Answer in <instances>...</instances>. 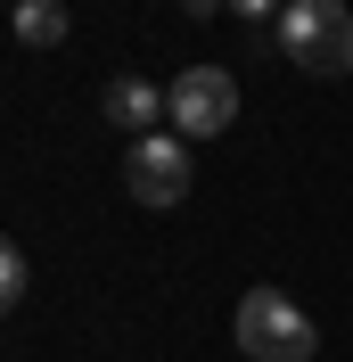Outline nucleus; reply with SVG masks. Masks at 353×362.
<instances>
[{"label": "nucleus", "instance_id": "6", "mask_svg": "<svg viewBox=\"0 0 353 362\" xmlns=\"http://www.w3.org/2000/svg\"><path fill=\"white\" fill-rule=\"evenodd\" d=\"M66 0H17V42L25 49H58V42H66Z\"/></svg>", "mask_w": 353, "mask_h": 362}, {"label": "nucleus", "instance_id": "3", "mask_svg": "<svg viewBox=\"0 0 353 362\" xmlns=\"http://www.w3.org/2000/svg\"><path fill=\"white\" fill-rule=\"evenodd\" d=\"M164 115H173L181 140H214V132H230V115H239V83L222 66H189V74L164 83Z\"/></svg>", "mask_w": 353, "mask_h": 362}, {"label": "nucleus", "instance_id": "8", "mask_svg": "<svg viewBox=\"0 0 353 362\" xmlns=\"http://www.w3.org/2000/svg\"><path fill=\"white\" fill-rule=\"evenodd\" d=\"M222 8H230V17H246V25H280L287 0H222Z\"/></svg>", "mask_w": 353, "mask_h": 362}, {"label": "nucleus", "instance_id": "1", "mask_svg": "<svg viewBox=\"0 0 353 362\" xmlns=\"http://www.w3.org/2000/svg\"><path fill=\"white\" fill-rule=\"evenodd\" d=\"M280 49H287V66L312 74V83L353 74V8L345 0H287L280 8Z\"/></svg>", "mask_w": 353, "mask_h": 362}, {"label": "nucleus", "instance_id": "2", "mask_svg": "<svg viewBox=\"0 0 353 362\" xmlns=\"http://www.w3.org/2000/svg\"><path fill=\"white\" fill-rule=\"evenodd\" d=\"M239 354H255V362H312L321 354V329H312V313L287 288H246L239 296Z\"/></svg>", "mask_w": 353, "mask_h": 362}, {"label": "nucleus", "instance_id": "4", "mask_svg": "<svg viewBox=\"0 0 353 362\" xmlns=\"http://www.w3.org/2000/svg\"><path fill=\"white\" fill-rule=\"evenodd\" d=\"M124 189L140 206H181L189 198V140L181 132H140L124 148Z\"/></svg>", "mask_w": 353, "mask_h": 362}, {"label": "nucleus", "instance_id": "9", "mask_svg": "<svg viewBox=\"0 0 353 362\" xmlns=\"http://www.w3.org/2000/svg\"><path fill=\"white\" fill-rule=\"evenodd\" d=\"M181 8H189V17H214V8H222V0H181Z\"/></svg>", "mask_w": 353, "mask_h": 362}, {"label": "nucleus", "instance_id": "5", "mask_svg": "<svg viewBox=\"0 0 353 362\" xmlns=\"http://www.w3.org/2000/svg\"><path fill=\"white\" fill-rule=\"evenodd\" d=\"M99 107H107V124H124V132H156V115H164V90L148 83V74H115L107 90H99Z\"/></svg>", "mask_w": 353, "mask_h": 362}, {"label": "nucleus", "instance_id": "7", "mask_svg": "<svg viewBox=\"0 0 353 362\" xmlns=\"http://www.w3.org/2000/svg\"><path fill=\"white\" fill-rule=\"evenodd\" d=\"M17 296H25V247L0 230V313H17Z\"/></svg>", "mask_w": 353, "mask_h": 362}]
</instances>
